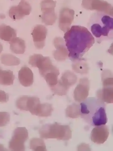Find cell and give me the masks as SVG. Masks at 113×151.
Here are the masks:
<instances>
[{
	"instance_id": "obj_5",
	"label": "cell",
	"mask_w": 113,
	"mask_h": 151,
	"mask_svg": "<svg viewBox=\"0 0 113 151\" xmlns=\"http://www.w3.org/2000/svg\"><path fill=\"white\" fill-rule=\"evenodd\" d=\"M29 63L32 67L38 68L40 75L43 77L49 73L59 71L53 65L50 58L44 57L41 54H34L31 56Z\"/></svg>"
},
{
	"instance_id": "obj_18",
	"label": "cell",
	"mask_w": 113,
	"mask_h": 151,
	"mask_svg": "<svg viewBox=\"0 0 113 151\" xmlns=\"http://www.w3.org/2000/svg\"><path fill=\"white\" fill-rule=\"evenodd\" d=\"M58 81L63 87L69 90L70 87L76 83L77 77L73 73L68 71L64 73L60 80Z\"/></svg>"
},
{
	"instance_id": "obj_22",
	"label": "cell",
	"mask_w": 113,
	"mask_h": 151,
	"mask_svg": "<svg viewBox=\"0 0 113 151\" xmlns=\"http://www.w3.org/2000/svg\"><path fill=\"white\" fill-rule=\"evenodd\" d=\"M30 148L34 151H46V145L41 139L34 138L30 142Z\"/></svg>"
},
{
	"instance_id": "obj_7",
	"label": "cell",
	"mask_w": 113,
	"mask_h": 151,
	"mask_svg": "<svg viewBox=\"0 0 113 151\" xmlns=\"http://www.w3.org/2000/svg\"><path fill=\"white\" fill-rule=\"evenodd\" d=\"M56 3L52 0H44L41 4L43 12L41 19L43 22L46 25H52L56 21V18L54 12Z\"/></svg>"
},
{
	"instance_id": "obj_13",
	"label": "cell",
	"mask_w": 113,
	"mask_h": 151,
	"mask_svg": "<svg viewBox=\"0 0 113 151\" xmlns=\"http://www.w3.org/2000/svg\"><path fill=\"white\" fill-rule=\"evenodd\" d=\"M54 44L56 49L53 53L54 58L58 61L65 60L69 56V53L66 47L64 40L61 38L56 37L54 40Z\"/></svg>"
},
{
	"instance_id": "obj_2",
	"label": "cell",
	"mask_w": 113,
	"mask_h": 151,
	"mask_svg": "<svg viewBox=\"0 0 113 151\" xmlns=\"http://www.w3.org/2000/svg\"><path fill=\"white\" fill-rule=\"evenodd\" d=\"M81 118L94 126L105 125L108 119L106 105L102 101L96 97H89L80 104Z\"/></svg>"
},
{
	"instance_id": "obj_4",
	"label": "cell",
	"mask_w": 113,
	"mask_h": 151,
	"mask_svg": "<svg viewBox=\"0 0 113 151\" xmlns=\"http://www.w3.org/2000/svg\"><path fill=\"white\" fill-rule=\"evenodd\" d=\"M42 139H55L62 140H69L72 138V132L68 125H61L57 122L42 126L39 130Z\"/></svg>"
},
{
	"instance_id": "obj_26",
	"label": "cell",
	"mask_w": 113,
	"mask_h": 151,
	"mask_svg": "<svg viewBox=\"0 0 113 151\" xmlns=\"http://www.w3.org/2000/svg\"><path fill=\"white\" fill-rule=\"evenodd\" d=\"M3 50V46L2 44L0 43V54H1Z\"/></svg>"
},
{
	"instance_id": "obj_8",
	"label": "cell",
	"mask_w": 113,
	"mask_h": 151,
	"mask_svg": "<svg viewBox=\"0 0 113 151\" xmlns=\"http://www.w3.org/2000/svg\"><path fill=\"white\" fill-rule=\"evenodd\" d=\"M40 103L39 98L22 96L17 99L16 102L17 107L22 111H29L34 115L38 105Z\"/></svg>"
},
{
	"instance_id": "obj_17",
	"label": "cell",
	"mask_w": 113,
	"mask_h": 151,
	"mask_svg": "<svg viewBox=\"0 0 113 151\" xmlns=\"http://www.w3.org/2000/svg\"><path fill=\"white\" fill-rule=\"evenodd\" d=\"M9 43L10 49L12 52L16 54H23L24 53L26 45L24 40L16 37L11 41Z\"/></svg>"
},
{
	"instance_id": "obj_15",
	"label": "cell",
	"mask_w": 113,
	"mask_h": 151,
	"mask_svg": "<svg viewBox=\"0 0 113 151\" xmlns=\"http://www.w3.org/2000/svg\"><path fill=\"white\" fill-rule=\"evenodd\" d=\"M16 30L4 24L0 25V39L10 42L16 37Z\"/></svg>"
},
{
	"instance_id": "obj_25",
	"label": "cell",
	"mask_w": 113,
	"mask_h": 151,
	"mask_svg": "<svg viewBox=\"0 0 113 151\" xmlns=\"http://www.w3.org/2000/svg\"><path fill=\"white\" fill-rule=\"evenodd\" d=\"M6 149L4 148V146L1 144H0V151H5L6 150Z\"/></svg>"
},
{
	"instance_id": "obj_16",
	"label": "cell",
	"mask_w": 113,
	"mask_h": 151,
	"mask_svg": "<svg viewBox=\"0 0 113 151\" xmlns=\"http://www.w3.org/2000/svg\"><path fill=\"white\" fill-rule=\"evenodd\" d=\"M97 98L104 102L108 104L113 102V86L103 87L102 90L98 91L97 93Z\"/></svg>"
},
{
	"instance_id": "obj_9",
	"label": "cell",
	"mask_w": 113,
	"mask_h": 151,
	"mask_svg": "<svg viewBox=\"0 0 113 151\" xmlns=\"http://www.w3.org/2000/svg\"><path fill=\"white\" fill-rule=\"evenodd\" d=\"M31 8L30 4L21 0L19 5L12 7L9 11V16L14 20H20L30 14Z\"/></svg>"
},
{
	"instance_id": "obj_14",
	"label": "cell",
	"mask_w": 113,
	"mask_h": 151,
	"mask_svg": "<svg viewBox=\"0 0 113 151\" xmlns=\"http://www.w3.org/2000/svg\"><path fill=\"white\" fill-rule=\"evenodd\" d=\"M19 79L22 86L25 87L31 86L33 83V73L29 67H22L19 72Z\"/></svg>"
},
{
	"instance_id": "obj_3",
	"label": "cell",
	"mask_w": 113,
	"mask_h": 151,
	"mask_svg": "<svg viewBox=\"0 0 113 151\" xmlns=\"http://www.w3.org/2000/svg\"><path fill=\"white\" fill-rule=\"evenodd\" d=\"M88 26L98 43L113 39L112 16L102 12L94 13L90 17Z\"/></svg>"
},
{
	"instance_id": "obj_23",
	"label": "cell",
	"mask_w": 113,
	"mask_h": 151,
	"mask_svg": "<svg viewBox=\"0 0 113 151\" xmlns=\"http://www.w3.org/2000/svg\"><path fill=\"white\" fill-rule=\"evenodd\" d=\"M10 116L9 114L7 112H0V127L6 125L10 122Z\"/></svg>"
},
{
	"instance_id": "obj_11",
	"label": "cell",
	"mask_w": 113,
	"mask_h": 151,
	"mask_svg": "<svg viewBox=\"0 0 113 151\" xmlns=\"http://www.w3.org/2000/svg\"><path fill=\"white\" fill-rule=\"evenodd\" d=\"M109 134V129L105 125L96 126L92 130L90 138L94 143L103 144L107 140Z\"/></svg>"
},
{
	"instance_id": "obj_6",
	"label": "cell",
	"mask_w": 113,
	"mask_h": 151,
	"mask_svg": "<svg viewBox=\"0 0 113 151\" xmlns=\"http://www.w3.org/2000/svg\"><path fill=\"white\" fill-rule=\"evenodd\" d=\"M28 137V131L25 127L17 128L14 131L13 136L9 143V148L12 151H24L25 143Z\"/></svg>"
},
{
	"instance_id": "obj_19",
	"label": "cell",
	"mask_w": 113,
	"mask_h": 151,
	"mask_svg": "<svg viewBox=\"0 0 113 151\" xmlns=\"http://www.w3.org/2000/svg\"><path fill=\"white\" fill-rule=\"evenodd\" d=\"M15 76L13 72L10 70H0V85L10 86L13 84Z\"/></svg>"
},
{
	"instance_id": "obj_24",
	"label": "cell",
	"mask_w": 113,
	"mask_h": 151,
	"mask_svg": "<svg viewBox=\"0 0 113 151\" xmlns=\"http://www.w3.org/2000/svg\"><path fill=\"white\" fill-rule=\"evenodd\" d=\"M9 99L8 95L3 91L0 90V102L6 103Z\"/></svg>"
},
{
	"instance_id": "obj_20",
	"label": "cell",
	"mask_w": 113,
	"mask_h": 151,
	"mask_svg": "<svg viewBox=\"0 0 113 151\" xmlns=\"http://www.w3.org/2000/svg\"><path fill=\"white\" fill-rule=\"evenodd\" d=\"M1 60L2 64L7 66H17L20 63L19 58L10 54L2 55L1 57Z\"/></svg>"
},
{
	"instance_id": "obj_21",
	"label": "cell",
	"mask_w": 113,
	"mask_h": 151,
	"mask_svg": "<svg viewBox=\"0 0 113 151\" xmlns=\"http://www.w3.org/2000/svg\"><path fill=\"white\" fill-rule=\"evenodd\" d=\"M66 116L72 118H77L80 116V105L74 103L68 106L66 109Z\"/></svg>"
},
{
	"instance_id": "obj_1",
	"label": "cell",
	"mask_w": 113,
	"mask_h": 151,
	"mask_svg": "<svg viewBox=\"0 0 113 151\" xmlns=\"http://www.w3.org/2000/svg\"><path fill=\"white\" fill-rule=\"evenodd\" d=\"M64 38L69 57L72 61L83 60L84 55L87 52L94 43L93 35L86 27L74 25L67 30Z\"/></svg>"
},
{
	"instance_id": "obj_10",
	"label": "cell",
	"mask_w": 113,
	"mask_h": 151,
	"mask_svg": "<svg viewBox=\"0 0 113 151\" xmlns=\"http://www.w3.org/2000/svg\"><path fill=\"white\" fill-rule=\"evenodd\" d=\"M89 90V83L87 78L80 79L79 83L76 87L74 92L75 101L82 102L87 99Z\"/></svg>"
},
{
	"instance_id": "obj_12",
	"label": "cell",
	"mask_w": 113,
	"mask_h": 151,
	"mask_svg": "<svg viewBox=\"0 0 113 151\" xmlns=\"http://www.w3.org/2000/svg\"><path fill=\"white\" fill-rule=\"evenodd\" d=\"M47 33V29L42 25H38L34 27L31 35L36 48L41 49L45 46Z\"/></svg>"
}]
</instances>
